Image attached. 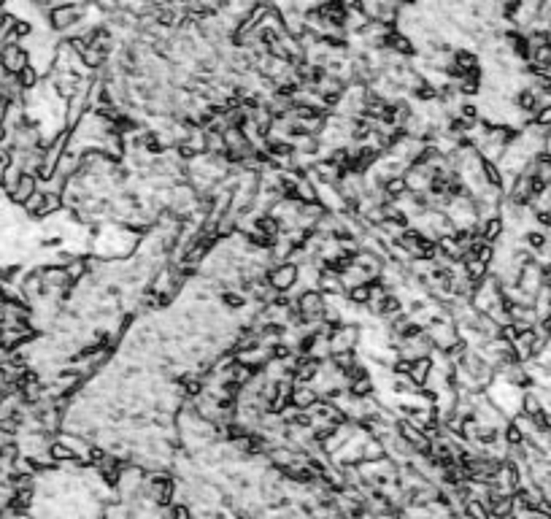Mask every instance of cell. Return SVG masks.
Returning a JSON list of instances; mask_svg holds the SVG:
<instances>
[{"label": "cell", "mask_w": 551, "mask_h": 519, "mask_svg": "<svg viewBox=\"0 0 551 519\" xmlns=\"http://www.w3.org/2000/svg\"><path fill=\"white\" fill-rule=\"evenodd\" d=\"M138 244H141V233H135L127 225H119V222H103L92 233L89 254H95L101 260H130V257H135Z\"/></svg>", "instance_id": "cell-1"}, {"label": "cell", "mask_w": 551, "mask_h": 519, "mask_svg": "<svg viewBox=\"0 0 551 519\" xmlns=\"http://www.w3.org/2000/svg\"><path fill=\"white\" fill-rule=\"evenodd\" d=\"M487 397L497 406V411L506 416V419H513L516 414H522V397H524V390L510 384L508 379L503 376H494L492 384L484 390Z\"/></svg>", "instance_id": "cell-2"}, {"label": "cell", "mask_w": 551, "mask_h": 519, "mask_svg": "<svg viewBox=\"0 0 551 519\" xmlns=\"http://www.w3.org/2000/svg\"><path fill=\"white\" fill-rule=\"evenodd\" d=\"M146 487V471L135 462H124V468L119 471V476L114 481V495L119 503H135L143 495Z\"/></svg>", "instance_id": "cell-3"}, {"label": "cell", "mask_w": 551, "mask_h": 519, "mask_svg": "<svg viewBox=\"0 0 551 519\" xmlns=\"http://www.w3.org/2000/svg\"><path fill=\"white\" fill-rule=\"evenodd\" d=\"M446 217L451 219L454 230H476V225H478V208H476V200L470 198L468 192L451 198L449 206H446Z\"/></svg>", "instance_id": "cell-4"}, {"label": "cell", "mask_w": 551, "mask_h": 519, "mask_svg": "<svg viewBox=\"0 0 551 519\" xmlns=\"http://www.w3.org/2000/svg\"><path fill=\"white\" fill-rule=\"evenodd\" d=\"M425 335H427V341L432 344V349H438V352H449L451 346L460 341V330H457V325H454L451 316L429 322L427 328H425Z\"/></svg>", "instance_id": "cell-5"}, {"label": "cell", "mask_w": 551, "mask_h": 519, "mask_svg": "<svg viewBox=\"0 0 551 519\" xmlns=\"http://www.w3.org/2000/svg\"><path fill=\"white\" fill-rule=\"evenodd\" d=\"M84 17V6H73V3H65V6H57V8H52L49 11V17H46V24L52 27V33H57V36H65V33H71Z\"/></svg>", "instance_id": "cell-6"}, {"label": "cell", "mask_w": 551, "mask_h": 519, "mask_svg": "<svg viewBox=\"0 0 551 519\" xmlns=\"http://www.w3.org/2000/svg\"><path fill=\"white\" fill-rule=\"evenodd\" d=\"M360 325H338L330 330V352L344 354V352H357L360 349Z\"/></svg>", "instance_id": "cell-7"}, {"label": "cell", "mask_w": 551, "mask_h": 519, "mask_svg": "<svg viewBox=\"0 0 551 519\" xmlns=\"http://www.w3.org/2000/svg\"><path fill=\"white\" fill-rule=\"evenodd\" d=\"M297 273H300V268L286 260V263H279V265H273L267 270V282L279 295H289L295 290V284H297Z\"/></svg>", "instance_id": "cell-8"}, {"label": "cell", "mask_w": 551, "mask_h": 519, "mask_svg": "<svg viewBox=\"0 0 551 519\" xmlns=\"http://www.w3.org/2000/svg\"><path fill=\"white\" fill-rule=\"evenodd\" d=\"M546 287V282H543V263L535 257L532 263H527L524 268H522V273H519V282H516V290L524 292L527 298H532L535 300V295Z\"/></svg>", "instance_id": "cell-9"}, {"label": "cell", "mask_w": 551, "mask_h": 519, "mask_svg": "<svg viewBox=\"0 0 551 519\" xmlns=\"http://www.w3.org/2000/svg\"><path fill=\"white\" fill-rule=\"evenodd\" d=\"M0 63H3L8 76H17L30 65V54L22 43H3L0 46Z\"/></svg>", "instance_id": "cell-10"}, {"label": "cell", "mask_w": 551, "mask_h": 519, "mask_svg": "<svg viewBox=\"0 0 551 519\" xmlns=\"http://www.w3.org/2000/svg\"><path fill=\"white\" fill-rule=\"evenodd\" d=\"M432 179H435V170L427 163H413L406 170V187L413 195H427L429 187H432Z\"/></svg>", "instance_id": "cell-11"}, {"label": "cell", "mask_w": 551, "mask_h": 519, "mask_svg": "<svg viewBox=\"0 0 551 519\" xmlns=\"http://www.w3.org/2000/svg\"><path fill=\"white\" fill-rule=\"evenodd\" d=\"M57 441L60 444H65L71 452H73V457L79 460V462H84V465H89V460H92V449H95V441L87 436H76V433H57Z\"/></svg>", "instance_id": "cell-12"}, {"label": "cell", "mask_w": 551, "mask_h": 519, "mask_svg": "<svg viewBox=\"0 0 551 519\" xmlns=\"http://www.w3.org/2000/svg\"><path fill=\"white\" fill-rule=\"evenodd\" d=\"M235 360H238V363H244V365H249L251 371H263L267 363L273 360V346L257 344V346H251V349H246V352L235 354Z\"/></svg>", "instance_id": "cell-13"}, {"label": "cell", "mask_w": 551, "mask_h": 519, "mask_svg": "<svg viewBox=\"0 0 551 519\" xmlns=\"http://www.w3.org/2000/svg\"><path fill=\"white\" fill-rule=\"evenodd\" d=\"M306 176H311L316 184H338L344 176V168L335 166L332 160H316V166L311 168Z\"/></svg>", "instance_id": "cell-14"}, {"label": "cell", "mask_w": 551, "mask_h": 519, "mask_svg": "<svg viewBox=\"0 0 551 519\" xmlns=\"http://www.w3.org/2000/svg\"><path fill=\"white\" fill-rule=\"evenodd\" d=\"M319 400H322V395H319V390L314 384H295V390H292V406L297 411H311Z\"/></svg>", "instance_id": "cell-15"}, {"label": "cell", "mask_w": 551, "mask_h": 519, "mask_svg": "<svg viewBox=\"0 0 551 519\" xmlns=\"http://www.w3.org/2000/svg\"><path fill=\"white\" fill-rule=\"evenodd\" d=\"M478 230V235H481V241H487V244H497L500 241V235L506 233V222H503V217L497 214V217H490V219H484V222H478L476 225Z\"/></svg>", "instance_id": "cell-16"}, {"label": "cell", "mask_w": 551, "mask_h": 519, "mask_svg": "<svg viewBox=\"0 0 551 519\" xmlns=\"http://www.w3.org/2000/svg\"><path fill=\"white\" fill-rule=\"evenodd\" d=\"M38 179H36V176H30V173H22V179H20V184H17V187H14V192H11V195H8V200H11V203H14V206H24V200H27V198H30V195H33V192H38Z\"/></svg>", "instance_id": "cell-17"}, {"label": "cell", "mask_w": 551, "mask_h": 519, "mask_svg": "<svg viewBox=\"0 0 551 519\" xmlns=\"http://www.w3.org/2000/svg\"><path fill=\"white\" fill-rule=\"evenodd\" d=\"M319 292L322 295H346V287H344V279L338 270L322 268V276H319Z\"/></svg>", "instance_id": "cell-18"}, {"label": "cell", "mask_w": 551, "mask_h": 519, "mask_svg": "<svg viewBox=\"0 0 551 519\" xmlns=\"http://www.w3.org/2000/svg\"><path fill=\"white\" fill-rule=\"evenodd\" d=\"M429 371H432V360L429 357H419V360H413V365H411V381L419 387V390H425V384H427L429 379Z\"/></svg>", "instance_id": "cell-19"}, {"label": "cell", "mask_w": 551, "mask_h": 519, "mask_svg": "<svg viewBox=\"0 0 551 519\" xmlns=\"http://www.w3.org/2000/svg\"><path fill=\"white\" fill-rule=\"evenodd\" d=\"M295 200L300 203H316V182L311 176H300L295 184Z\"/></svg>", "instance_id": "cell-20"}, {"label": "cell", "mask_w": 551, "mask_h": 519, "mask_svg": "<svg viewBox=\"0 0 551 519\" xmlns=\"http://www.w3.org/2000/svg\"><path fill=\"white\" fill-rule=\"evenodd\" d=\"M543 411V400H541V393L532 387V390H524V397H522V414L535 416Z\"/></svg>", "instance_id": "cell-21"}, {"label": "cell", "mask_w": 551, "mask_h": 519, "mask_svg": "<svg viewBox=\"0 0 551 519\" xmlns=\"http://www.w3.org/2000/svg\"><path fill=\"white\" fill-rule=\"evenodd\" d=\"M462 519H490V506L484 503V500H476V498H468L465 500V509H462Z\"/></svg>", "instance_id": "cell-22"}, {"label": "cell", "mask_w": 551, "mask_h": 519, "mask_svg": "<svg viewBox=\"0 0 551 519\" xmlns=\"http://www.w3.org/2000/svg\"><path fill=\"white\" fill-rule=\"evenodd\" d=\"M381 192L387 195V200H400L403 195H409V187H406V176H392L384 182Z\"/></svg>", "instance_id": "cell-23"}, {"label": "cell", "mask_w": 551, "mask_h": 519, "mask_svg": "<svg viewBox=\"0 0 551 519\" xmlns=\"http://www.w3.org/2000/svg\"><path fill=\"white\" fill-rule=\"evenodd\" d=\"M387 457V449L379 438L367 436V441L362 444V462H376V460H384Z\"/></svg>", "instance_id": "cell-24"}, {"label": "cell", "mask_w": 551, "mask_h": 519, "mask_svg": "<svg viewBox=\"0 0 551 519\" xmlns=\"http://www.w3.org/2000/svg\"><path fill=\"white\" fill-rule=\"evenodd\" d=\"M341 279H344V287H346V292L354 290V287H360V284H367V282H370L365 270L360 268V265H354V263H351V265H348V268L341 273Z\"/></svg>", "instance_id": "cell-25"}, {"label": "cell", "mask_w": 551, "mask_h": 519, "mask_svg": "<svg viewBox=\"0 0 551 519\" xmlns=\"http://www.w3.org/2000/svg\"><path fill=\"white\" fill-rule=\"evenodd\" d=\"M65 273H68L71 284H79L82 279H87V276H89V268H87V254H84V257H73V260L65 265Z\"/></svg>", "instance_id": "cell-26"}, {"label": "cell", "mask_w": 551, "mask_h": 519, "mask_svg": "<svg viewBox=\"0 0 551 519\" xmlns=\"http://www.w3.org/2000/svg\"><path fill=\"white\" fill-rule=\"evenodd\" d=\"M492 517H510L513 514V495H494L487 503Z\"/></svg>", "instance_id": "cell-27"}, {"label": "cell", "mask_w": 551, "mask_h": 519, "mask_svg": "<svg viewBox=\"0 0 551 519\" xmlns=\"http://www.w3.org/2000/svg\"><path fill=\"white\" fill-rule=\"evenodd\" d=\"M17 84L22 87V92H33L41 84V76H38V71L33 65H27L22 73H17Z\"/></svg>", "instance_id": "cell-28"}, {"label": "cell", "mask_w": 551, "mask_h": 519, "mask_svg": "<svg viewBox=\"0 0 551 519\" xmlns=\"http://www.w3.org/2000/svg\"><path fill=\"white\" fill-rule=\"evenodd\" d=\"M49 455H52V460H54V465H62V462H68V460H76V457H73V452H71L65 444H60L57 438L52 441V446H49Z\"/></svg>", "instance_id": "cell-29"}, {"label": "cell", "mask_w": 551, "mask_h": 519, "mask_svg": "<svg viewBox=\"0 0 551 519\" xmlns=\"http://www.w3.org/2000/svg\"><path fill=\"white\" fill-rule=\"evenodd\" d=\"M346 298L351 300V303H357V306H367V303H370V282H367V284H360V287H354V290H348Z\"/></svg>", "instance_id": "cell-30"}, {"label": "cell", "mask_w": 551, "mask_h": 519, "mask_svg": "<svg viewBox=\"0 0 551 519\" xmlns=\"http://www.w3.org/2000/svg\"><path fill=\"white\" fill-rule=\"evenodd\" d=\"M484 179L490 187H503V170L497 163H484Z\"/></svg>", "instance_id": "cell-31"}, {"label": "cell", "mask_w": 551, "mask_h": 519, "mask_svg": "<svg viewBox=\"0 0 551 519\" xmlns=\"http://www.w3.org/2000/svg\"><path fill=\"white\" fill-rule=\"evenodd\" d=\"M532 125L543 127V130H549L551 133V101L549 103H543L538 111H535V117H532Z\"/></svg>", "instance_id": "cell-32"}, {"label": "cell", "mask_w": 551, "mask_h": 519, "mask_svg": "<svg viewBox=\"0 0 551 519\" xmlns=\"http://www.w3.org/2000/svg\"><path fill=\"white\" fill-rule=\"evenodd\" d=\"M192 509L189 506H184V503H173V506H168L165 509V519H192Z\"/></svg>", "instance_id": "cell-33"}, {"label": "cell", "mask_w": 551, "mask_h": 519, "mask_svg": "<svg viewBox=\"0 0 551 519\" xmlns=\"http://www.w3.org/2000/svg\"><path fill=\"white\" fill-rule=\"evenodd\" d=\"M530 63H535V65H551V43H543V46L532 49V52H530Z\"/></svg>", "instance_id": "cell-34"}, {"label": "cell", "mask_w": 551, "mask_h": 519, "mask_svg": "<svg viewBox=\"0 0 551 519\" xmlns=\"http://www.w3.org/2000/svg\"><path fill=\"white\" fill-rule=\"evenodd\" d=\"M11 444H17V436H11V433L0 430V449H6V446H11Z\"/></svg>", "instance_id": "cell-35"}, {"label": "cell", "mask_w": 551, "mask_h": 519, "mask_svg": "<svg viewBox=\"0 0 551 519\" xmlns=\"http://www.w3.org/2000/svg\"><path fill=\"white\" fill-rule=\"evenodd\" d=\"M397 519H411V517H406V514H403V511H400V517H397Z\"/></svg>", "instance_id": "cell-36"}, {"label": "cell", "mask_w": 551, "mask_h": 519, "mask_svg": "<svg viewBox=\"0 0 551 519\" xmlns=\"http://www.w3.org/2000/svg\"><path fill=\"white\" fill-rule=\"evenodd\" d=\"M490 519H513V517H490Z\"/></svg>", "instance_id": "cell-37"}, {"label": "cell", "mask_w": 551, "mask_h": 519, "mask_svg": "<svg viewBox=\"0 0 551 519\" xmlns=\"http://www.w3.org/2000/svg\"><path fill=\"white\" fill-rule=\"evenodd\" d=\"M0 397H3V387H0Z\"/></svg>", "instance_id": "cell-38"}]
</instances>
